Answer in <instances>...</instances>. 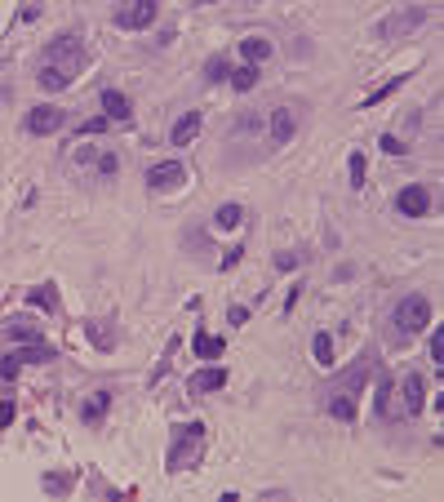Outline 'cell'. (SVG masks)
Segmentation results:
<instances>
[{
	"label": "cell",
	"mask_w": 444,
	"mask_h": 502,
	"mask_svg": "<svg viewBox=\"0 0 444 502\" xmlns=\"http://www.w3.org/2000/svg\"><path fill=\"white\" fill-rule=\"evenodd\" d=\"M200 453H205V422H191V427H183V431L174 435L165 467H169V471H187L196 458H200Z\"/></svg>",
	"instance_id": "cell-1"
},
{
	"label": "cell",
	"mask_w": 444,
	"mask_h": 502,
	"mask_svg": "<svg viewBox=\"0 0 444 502\" xmlns=\"http://www.w3.org/2000/svg\"><path fill=\"white\" fill-rule=\"evenodd\" d=\"M431 325V302L422 298V293H409V298H400V307H395V329L400 334H418V329Z\"/></svg>",
	"instance_id": "cell-2"
},
{
	"label": "cell",
	"mask_w": 444,
	"mask_h": 502,
	"mask_svg": "<svg viewBox=\"0 0 444 502\" xmlns=\"http://www.w3.org/2000/svg\"><path fill=\"white\" fill-rule=\"evenodd\" d=\"M422 18H427V9L422 5H409V9H400V14H391L382 27H377V36L382 41H400V36H409L413 27H422Z\"/></svg>",
	"instance_id": "cell-3"
},
{
	"label": "cell",
	"mask_w": 444,
	"mask_h": 502,
	"mask_svg": "<svg viewBox=\"0 0 444 502\" xmlns=\"http://www.w3.org/2000/svg\"><path fill=\"white\" fill-rule=\"evenodd\" d=\"M116 23L125 27V32H143V27L156 23V0H129V5L116 14Z\"/></svg>",
	"instance_id": "cell-4"
},
{
	"label": "cell",
	"mask_w": 444,
	"mask_h": 502,
	"mask_svg": "<svg viewBox=\"0 0 444 502\" xmlns=\"http://www.w3.org/2000/svg\"><path fill=\"white\" fill-rule=\"evenodd\" d=\"M395 209H400L404 218H422L431 209V196H427V187H418V183H409L400 196H395Z\"/></svg>",
	"instance_id": "cell-5"
},
{
	"label": "cell",
	"mask_w": 444,
	"mask_h": 502,
	"mask_svg": "<svg viewBox=\"0 0 444 502\" xmlns=\"http://www.w3.org/2000/svg\"><path fill=\"white\" fill-rule=\"evenodd\" d=\"M147 183L156 192H174V187H183V165L178 160H160V165L147 169Z\"/></svg>",
	"instance_id": "cell-6"
},
{
	"label": "cell",
	"mask_w": 444,
	"mask_h": 502,
	"mask_svg": "<svg viewBox=\"0 0 444 502\" xmlns=\"http://www.w3.org/2000/svg\"><path fill=\"white\" fill-rule=\"evenodd\" d=\"M40 89H49V93H58V89H67V84L75 80V67H67V62H45L40 67Z\"/></svg>",
	"instance_id": "cell-7"
},
{
	"label": "cell",
	"mask_w": 444,
	"mask_h": 502,
	"mask_svg": "<svg viewBox=\"0 0 444 502\" xmlns=\"http://www.w3.org/2000/svg\"><path fill=\"white\" fill-rule=\"evenodd\" d=\"M54 129H62V111L58 107H36L32 116H27V134L45 138V134H54Z\"/></svg>",
	"instance_id": "cell-8"
},
{
	"label": "cell",
	"mask_w": 444,
	"mask_h": 502,
	"mask_svg": "<svg viewBox=\"0 0 444 502\" xmlns=\"http://www.w3.org/2000/svg\"><path fill=\"white\" fill-rule=\"evenodd\" d=\"M222 387H226V369H200V374H191L187 391H191V396H205V391H222Z\"/></svg>",
	"instance_id": "cell-9"
},
{
	"label": "cell",
	"mask_w": 444,
	"mask_h": 502,
	"mask_svg": "<svg viewBox=\"0 0 444 502\" xmlns=\"http://www.w3.org/2000/svg\"><path fill=\"white\" fill-rule=\"evenodd\" d=\"M294 111H285V107H276L271 111V143L276 147H289V138H294Z\"/></svg>",
	"instance_id": "cell-10"
},
{
	"label": "cell",
	"mask_w": 444,
	"mask_h": 502,
	"mask_svg": "<svg viewBox=\"0 0 444 502\" xmlns=\"http://www.w3.org/2000/svg\"><path fill=\"white\" fill-rule=\"evenodd\" d=\"M23 360H54V347H27V352H9V356H5V365H0V374L14 378Z\"/></svg>",
	"instance_id": "cell-11"
},
{
	"label": "cell",
	"mask_w": 444,
	"mask_h": 502,
	"mask_svg": "<svg viewBox=\"0 0 444 502\" xmlns=\"http://www.w3.org/2000/svg\"><path fill=\"white\" fill-rule=\"evenodd\" d=\"M196 134H200V111H187V116L174 125V134H169V147H187Z\"/></svg>",
	"instance_id": "cell-12"
},
{
	"label": "cell",
	"mask_w": 444,
	"mask_h": 502,
	"mask_svg": "<svg viewBox=\"0 0 444 502\" xmlns=\"http://www.w3.org/2000/svg\"><path fill=\"white\" fill-rule=\"evenodd\" d=\"M400 391H404V409H409V413H422V404H427V383H422L418 374H409Z\"/></svg>",
	"instance_id": "cell-13"
},
{
	"label": "cell",
	"mask_w": 444,
	"mask_h": 502,
	"mask_svg": "<svg viewBox=\"0 0 444 502\" xmlns=\"http://www.w3.org/2000/svg\"><path fill=\"white\" fill-rule=\"evenodd\" d=\"M102 111H107V120H129V116H134V107H129V98L120 89L102 93Z\"/></svg>",
	"instance_id": "cell-14"
},
{
	"label": "cell",
	"mask_w": 444,
	"mask_h": 502,
	"mask_svg": "<svg viewBox=\"0 0 444 502\" xmlns=\"http://www.w3.org/2000/svg\"><path fill=\"white\" fill-rule=\"evenodd\" d=\"M240 54H244V62H262V58H271V41L267 36H249V41H240Z\"/></svg>",
	"instance_id": "cell-15"
},
{
	"label": "cell",
	"mask_w": 444,
	"mask_h": 502,
	"mask_svg": "<svg viewBox=\"0 0 444 502\" xmlns=\"http://www.w3.org/2000/svg\"><path fill=\"white\" fill-rule=\"evenodd\" d=\"M196 356H200V360H218L222 352H226V343H222V338H209V334H196Z\"/></svg>",
	"instance_id": "cell-16"
},
{
	"label": "cell",
	"mask_w": 444,
	"mask_h": 502,
	"mask_svg": "<svg viewBox=\"0 0 444 502\" xmlns=\"http://www.w3.org/2000/svg\"><path fill=\"white\" fill-rule=\"evenodd\" d=\"M107 404H111V396H107V391H93V396H89V400H84V409H80V418H84V422H98V418H102V413H107Z\"/></svg>",
	"instance_id": "cell-17"
},
{
	"label": "cell",
	"mask_w": 444,
	"mask_h": 502,
	"mask_svg": "<svg viewBox=\"0 0 444 502\" xmlns=\"http://www.w3.org/2000/svg\"><path fill=\"white\" fill-rule=\"evenodd\" d=\"M231 84H235L240 93H249L253 84H258V62H240V67L231 71Z\"/></svg>",
	"instance_id": "cell-18"
},
{
	"label": "cell",
	"mask_w": 444,
	"mask_h": 502,
	"mask_svg": "<svg viewBox=\"0 0 444 502\" xmlns=\"http://www.w3.org/2000/svg\"><path fill=\"white\" fill-rule=\"evenodd\" d=\"M329 413H334L338 422H351V418H355V400H351L347 391H338L334 400H329Z\"/></svg>",
	"instance_id": "cell-19"
},
{
	"label": "cell",
	"mask_w": 444,
	"mask_h": 502,
	"mask_svg": "<svg viewBox=\"0 0 444 502\" xmlns=\"http://www.w3.org/2000/svg\"><path fill=\"white\" fill-rule=\"evenodd\" d=\"M240 218H244V209H240V205H222V209L213 214V223H218L222 231H231V227H240Z\"/></svg>",
	"instance_id": "cell-20"
},
{
	"label": "cell",
	"mask_w": 444,
	"mask_h": 502,
	"mask_svg": "<svg viewBox=\"0 0 444 502\" xmlns=\"http://www.w3.org/2000/svg\"><path fill=\"white\" fill-rule=\"evenodd\" d=\"M316 365H334V338L329 334H316Z\"/></svg>",
	"instance_id": "cell-21"
},
{
	"label": "cell",
	"mask_w": 444,
	"mask_h": 502,
	"mask_svg": "<svg viewBox=\"0 0 444 502\" xmlns=\"http://www.w3.org/2000/svg\"><path fill=\"white\" fill-rule=\"evenodd\" d=\"M222 76H226V58H222V54H213V58L205 62V80H222Z\"/></svg>",
	"instance_id": "cell-22"
},
{
	"label": "cell",
	"mask_w": 444,
	"mask_h": 502,
	"mask_svg": "<svg viewBox=\"0 0 444 502\" xmlns=\"http://www.w3.org/2000/svg\"><path fill=\"white\" fill-rule=\"evenodd\" d=\"M45 489H49V494H67V489H71V476H45Z\"/></svg>",
	"instance_id": "cell-23"
},
{
	"label": "cell",
	"mask_w": 444,
	"mask_h": 502,
	"mask_svg": "<svg viewBox=\"0 0 444 502\" xmlns=\"http://www.w3.org/2000/svg\"><path fill=\"white\" fill-rule=\"evenodd\" d=\"M351 187H364V156L360 151L351 156Z\"/></svg>",
	"instance_id": "cell-24"
},
{
	"label": "cell",
	"mask_w": 444,
	"mask_h": 502,
	"mask_svg": "<svg viewBox=\"0 0 444 502\" xmlns=\"http://www.w3.org/2000/svg\"><path fill=\"white\" fill-rule=\"evenodd\" d=\"M431 360H436V365H444V334H440V329L431 334Z\"/></svg>",
	"instance_id": "cell-25"
},
{
	"label": "cell",
	"mask_w": 444,
	"mask_h": 502,
	"mask_svg": "<svg viewBox=\"0 0 444 502\" xmlns=\"http://www.w3.org/2000/svg\"><path fill=\"white\" fill-rule=\"evenodd\" d=\"M382 151H391V156H404V151H409V147H404V143H400V138H391V134H382Z\"/></svg>",
	"instance_id": "cell-26"
},
{
	"label": "cell",
	"mask_w": 444,
	"mask_h": 502,
	"mask_svg": "<svg viewBox=\"0 0 444 502\" xmlns=\"http://www.w3.org/2000/svg\"><path fill=\"white\" fill-rule=\"evenodd\" d=\"M89 338H93V343H98V347H111V343H116V338H111V334H107V329H102V325H93V329H89Z\"/></svg>",
	"instance_id": "cell-27"
},
{
	"label": "cell",
	"mask_w": 444,
	"mask_h": 502,
	"mask_svg": "<svg viewBox=\"0 0 444 502\" xmlns=\"http://www.w3.org/2000/svg\"><path fill=\"white\" fill-rule=\"evenodd\" d=\"M84 134H102V129H107V116H93V120H84Z\"/></svg>",
	"instance_id": "cell-28"
},
{
	"label": "cell",
	"mask_w": 444,
	"mask_h": 502,
	"mask_svg": "<svg viewBox=\"0 0 444 502\" xmlns=\"http://www.w3.org/2000/svg\"><path fill=\"white\" fill-rule=\"evenodd\" d=\"M386 400H391V383L382 378V387H377V413H386Z\"/></svg>",
	"instance_id": "cell-29"
},
{
	"label": "cell",
	"mask_w": 444,
	"mask_h": 502,
	"mask_svg": "<svg viewBox=\"0 0 444 502\" xmlns=\"http://www.w3.org/2000/svg\"><path fill=\"white\" fill-rule=\"evenodd\" d=\"M14 400H0V427H9V422H14Z\"/></svg>",
	"instance_id": "cell-30"
},
{
	"label": "cell",
	"mask_w": 444,
	"mask_h": 502,
	"mask_svg": "<svg viewBox=\"0 0 444 502\" xmlns=\"http://www.w3.org/2000/svg\"><path fill=\"white\" fill-rule=\"evenodd\" d=\"M9 338H36V329H32V325H23V320H18V325H9Z\"/></svg>",
	"instance_id": "cell-31"
},
{
	"label": "cell",
	"mask_w": 444,
	"mask_h": 502,
	"mask_svg": "<svg viewBox=\"0 0 444 502\" xmlns=\"http://www.w3.org/2000/svg\"><path fill=\"white\" fill-rule=\"evenodd\" d=\"M226 320H231V325H244V320H249V311H244V307H231V311H226Z\"/></svg>",
	"instance_id": "cell-32"
},
{
	"label": "cell",
	"mask_w": 444,
	"mask_h": 502,
	"mask_svg": "<svg viewBox=\"0 0 444 502\" xmlns=\"http://www.w3.org/2000/svg\"><path fill=\"white\" fill-rule=\"evenodd\" d=\"M235 262H240V249H226V253H222V271H231Z\"/></svg>",
	"instance_id": "cell-33"
},
{
	"label": "cell",
	"mask_w": 444,
	"mask_h": 502,
	"mask_svg": "<svg viewBox=\"0 0 444 502\" xmlns=\"http://www.w3.org/2000/svg\"><path fill=\"white\" fill-rule=\"evenodd\" d=\"M32 298H36V302H40V307H54V293H49V289H36V293H32Z\"/></svg>",
	"instance_id": "cell-34"
},
{
	"label": "cell",
	"mask_w": 444,
	"mask_h": 502,
	"mask_svg": "<svg viewBox=\"0 0 444 502\" xmlns=\"http://www.w3.org/2000/svg\"><path fill=\"white\" fill-rule=\"evenodd\" d=\"M205 5H213V0H205Z\"/></svg>",
	"instance_id": "cell-35"
}]
</instances>
